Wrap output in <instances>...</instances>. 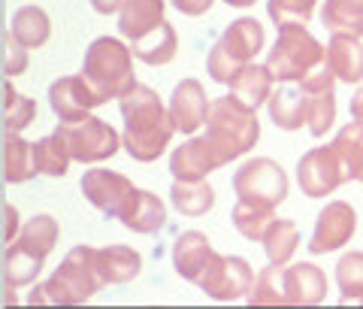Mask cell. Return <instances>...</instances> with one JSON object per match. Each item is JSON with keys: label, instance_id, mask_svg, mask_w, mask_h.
<instances>
[{"label": "cell", "instance_id": "277c9868", "mask_svg": "<svg viewBox=\"0 0 363 309\" xmlns=\"http://www.w3.org/2000/svg\"><path fill=\"white\" fill-rule=\"evenodd\" d=\"M206 136L218 146L224 161L230 164L257 143V136H260L257 112L242 107V103L230 94L212 100L209 119H206Z\"/></svg>", "mask_w": 363, "mask_h": 309}, {"label": "cell", "instance_id": "f546056e", "mask_svg": "<svg viewBox=\"0 0 363 309\" xmlns=\"http://www.w3.org/2000/svg\"><path fill=\"white\" fill-rule=\"evenodd\" d=\"M252 306H288V282H285V264H269L267 270L257 273V279L248 291Z\"/></svg>", "mask_w": 363, "mask_h": 309}, {"label": "cell", "instance_id": "7a4b0ae2", "mask_svg": "<svg viewBox=\"0 0 363 309\" xmlns=\"http://www.w3.org/2000/svg\"><path fill=\"white\" fill-rule=\"evenodd\" d=\"M104 276L97 267V249L94 246H76L70 249V255L64 258V264L52 273V279H45L43 285L30 291L28 300L33 306H79L91 300L100 288H104Z\"/></svg>", "mask_w": 363, "mask_h": 309}, {"label": "cell", "instance_id": "ffe728a7", "mask_svg": "<svg viewBox=\"0 0 363 309\" xmlns=\"http://www.w3.org/2000/svg\"><path fill=\"white\" fill-rule=\"evenodd\" d=\"M164 0H124L118 9V31L124 40H140L164 21Z\"/></svg>", "mask_w": 363, "mask_h": 309}, {"label": "cell", "instance_id": "44dd1931", "mask_svg": "<svg viewBox=\"0 0 363 309\" xmlns=\"http://www.w3.org/2000/svg\"><path fill=\"white\" fill-rule=\"evenodd\" d=\"M269 119L281 131H300L303 124H309V97L303 88H279L272 91L269 100Z\"/></svg>", "mask_w": 363, "mask_h": 309}, {"label": "cell", "instance_id": "7bdbcfd3", "mask_svg": "<svg viewBox=\"0 0 363 309\" xmlns=\"http://www.w3.org/2000/svg\"><path fill=\"white\" fill-rule=\"evenodd\" d=\"M121 4H124V0H91V6H94L100 16H112V13H118Z\"/></svg>", "mask_w": 363, "mask_h": 309}, {"label": "cell", "instance_id": "5bb4252c", "mask_svg": "<svg viewBox=\"0 0 363 309\" xmlns=\"http://www.w3.org/2000/svg\"><path fill=\"white\" fill-rule=\"evenodd\" d=\"M104 97L85 82V76H61L58 82H52L49 88V107L61 121H76L85 119L91 109L100 107Z\"/></svg>", "mask_w": 363, "mask_h": 309}, {"label": "cell", "instance_id": "ba28073f", "mask_svg": "<svg viewBox=\"0 0 363 309\" xmlns=\"http://www.w3.org/2000/svg\"><path fill=\"white\" fill-rule=\"evenodd\" d=\"M58 134L64 136L73 161H79V164H100V161H106V158L116 155L118 146H124L121 136L116 134V128L104 119H94V116H85V119H76V121H61Z\"/></svg>", "mask_w": 363, "mask_h": 309}, {"label": "cell", "instance_id": "ee69618b", "mask_svg": "<svg viewBox=\"0 0 363 309\" xmlns=\"http://www.w3.org/2000/svg\"><path fill=\"white\" fill-rule=\"evenodd\" d=\"M351 119H357V121H363V88L357 91L354 97H351Z\"/></svg>", "mask_w": 363, "mask_h": 309}, {"label": "cell", "instance_id": "4316f807", "mask_svg": "<svg viewBox=\"0 0 363 309\" xmlns=\"http://www.w3.org/2000/svg\"><path fill=\"white\" fill-rule=\"evenodd\" d=\"M9 33H13L21 45H28V49H40V45H45L52 37V21L45 16V9H40V6H21L13 13Z\"/></svg>", "mask_w": 363, "mask_h": 309}, {"label": "cell", "instance_id": "30bf717a", "mask_svg": "<svg viewBox=\"0 0 363 309\" xmlns=\"http://www.w3.org/2000/svg\"><path fill=\"white\" fill-rule=\"evenodd\" d=\"M297 182L306 197H327L333 194L342 182H348V170L342 155L330 146H318L312 152H306L297 164Z\"/></svg>", "mask_w": 363, "mask_h": 309}, {"label": "cell", "instance_id": "52a82bcc", "mask_svg": "<svg viewBox=\"0 0 363 309\" xmlns=\"http://www.w3.org/2000/svg\"><path fill=\"white\" fill-rule=\"evenodd\" d=\"M233 191L245 203L276 210L288 197V176L272 158H252L233 173Z\"/></svg>", "mask_w": 363, "mask_h": 309}, {"label": "cell", "instance_id": "836d02e7", "mask_svg": "<svg viewBox=\"0 0 363 309\" xmlns=\"http://www.w3.org/2000/svg\"><path fill=\"white\" fill-rule=\"evenodd\" d=\"M333 148L342 155L345 170H348V179L363 182V121H351L345 124L342 131L336 134Z\"/></svg>", "mask_w": 363, "mask_h": 309}, {"label": "cell", "instance_id": "8d00e7d4", "mask_svg": "<svg viewBox=\"0 0 363 309\" xmlns=\"http://www.w3.org/2000/svg\"><path fill=\"white\" fill-rule=\"evenodd\" d=\"M33 119H37V103H33L30 97H25V94H18V91L6 82L4 85V121H6V131L21 134Z\"/></svg>", "mask_w": 363, "mask_h": 309}, {"label": "cell", "instance_id": "d6986e66", "mask_svg": "<svg viewBox=\"0 0 363 309\" xmlns=\"http://www.w3.org/2000/svg\"><path fill=\"white\" fill-rule=\"evenodd\" d=\"M324 67L339 82L357 85L363 79V45L357 37H333L324 52Z\"/></svg>", "mask_w": 363, "mask_h": 309}, {"label": "cell", "instance_id": "9a60e30c", "mask_svg": "<svg viewBox=\"0 0 363 309\" xmlns=\"http://www.w3.org/2000/svg\"><path fill=\"white\" fill-rule=\"evenodd\" d=\"M336 82L339 79L327 67L312 70L300 82L306 97H309V134L312 136H324L330 131V124L336 121Z\"/></svg>", "mask_w": 363, "mask_h": 309}, {"label": "cell", "instance_id": "d590c367", "mask_svg": "<svg viewBox=\"0 0 363 309\" xmlns=\"http://www.w3.org/2000/svg\"><path fill=\"white\" fill-rule=\"evenodd\" d=\"M336 285L342 291L339 303H363V251H348L339 258Z\"/></svg>", "mask_w": 363, "mask_h": 309}, {"label": "cell", "instance_id": "2e32d148", "mask_svg": "<svg viewBox=\"0 0 363 309\" xmlns=\"http://www.w3.org/2000/svg\"><path fill=\"white\" fill-rule=\"evenodd\" d=\"M209 107L212 103L206 100V91L197 79H182L169 97V119L179 134H194L209 119Z\"/></svg>", "mask_w": 363, "mask_h": 309}, {"label": "cell", "instance_id": "1f68e13d", "mask_svg": "<svg viewBox=\"0 0 363 309\" xmlns=\"http://www.w3.org/2000/svg\"><path fill=\"white\" fill-rule=\"evenodd\" d=\"M33 158H37V173L52 176V179L67 176V167H70V161H73L70 148H67L64 136L58 131L43 136L40 143H33Z\"/></svg>", "mask_w": 363, "mask_h": 309}, {"label": "cell", "instance_id": "ab89813d", "mask_svg": "<svg viewBox=\"0 0 363 309\" xmlns=\"http://www.w3.org/2000/svg\"><path fill=\"white\" fill-rule=\"evenodd\" d=\"M28 70V45H21L13 33L6 31L4 37V73L13 79V76H21Z\"/></svg>", "mask_w": 363, "mask_h": 309}, {"label": "cell", "instance_id": "4dcf8cb0", "mask_svg": "<svg viewBox=\"0 0 363 309\" xmlns=\"http://www.w3.org/2000/svg\"><path fill=\"white\" fill-rule=\"evenodd\" d=\"M58 234H61V227L52 215H33L9 246H21L40 258H49V251L55 249V243H58Z\"/></svg>", "mask_w": 363, "mask_h": 309}, {"label": "cell", "instance_id": "9c48e42d", "mask_svg": "<svg viewBox=\"0 0 363 309\" xmlns=\"http://www.w3.org/2000/svg\"><path fill=\"white\" fill-rule=\"evenodd\" d=\"M197 288L206 291L212 300H240L242 294L252 291L255 285V273L248 267V261L240 255H215L209 258V264L203 267L197 276Z\"/></svg>", "mask_w": 363, "mask_h": 309}, {"label": "cell", "instance_id": "ac0fdd59", "mask_svg": "<svg viewBox=\"0 0 363 309\" xmlns=\"http://www.w3.org/2000/svg\"><path fill=\"white\" fill-rule=\"evenodd\" d=\"M212 258V243L206 234L200 231H185L176 237L173 243V267L182 279L188 282H197V276L203 273V267L209 264Z\"/></svg>", "mask_w": 363, "mask_h": 309}, {"label": "cell", "instance_id": "4fadbf2b", "mask_svg": "<svg viewBox=\"0 0 363 309\" xmlns=\"http://www.w3.org/2000/svg\"><path fill=\"white\" fill-rule=\"evenodd\" d=\"M82 194L88 197L91 206H97L100 212L118 219L124 203H128L130 194H133V182L128 176L116 173V170H85Z\"/></svg>", "mask_w": 363, "mask_h": 309}, {"label": "cell", "instance_id": "603a6c76", "mask_svg": "<svg viewBox=\"0 0 363 309\" xmlns=\"http://www.w3.org/2000/svg\"><path fill=\"white\" fill-rule=\"evenodd\" d=\"M272 79H276V76L269 73V67H257L252 61V64H245L242 70L233 76L230 97H236L242 107L257 112V107H264V103L269 100V94H272Z\"/></svg>", "mask_w": 363, "mask_h": 309}, {"label": "cell", "instance_id": "6da1fadb", "mask_svg": "<svg viewBox=\"0 0 363 309\" xmlns=\"http://www.w3.org/2000/svg\"><path fill=\"white\" fill-rule=\"evenodd\" d=\"M121 116H124V136L121 143L128 155L140 164H152L164 155L176 134V124L169 119V109L161 103L157 91L149 85L136 82L128 94L118 100Z\"/></svg>", "mask_w": 363, "mask_h": 309}, {"label": "cell", "instance_id": "cb8c5ba5", "mask_svg": "<svg viewBox=\"0 0 363 309\" xmlns=\"http://www.w3.org/2000/svg\"><path fill=\"white\" fill-rule=\"evenodd\" d=\"M176 49H179V37H176V31H173L169 21H161L155 31H149L145 37L130 43L133 58H140L143 64H149V67L169 64L176 58Z\"/></svg>", "mask_w": 363, "mask_h": 309}, {"label": "cell", "instance_id": "7402d4cb", "mask_svg": "<svg viewBox=\"0 0 363 309\" xmlns=\"http://www.w3.org/2000/svg\"><path fill=\"white\" fill-rule=\"evenodd\" d=\"M285 282H288V297L294 306H315L327 294V279L321 267L309 264V261L285 267Z\"/></svg>", "mask_w": 363, "mask_h": 309}, {"label": "cell", "instance_id": "f35d334b", "mask_svg": "<svg viewBox=\"0 0 363 309\" xmlns=\"http://www.w3.org/2000/svg\"><path fill=\"white\" fill-rule=\"evenodd\" d=\"M318 0H267V13L276 21V28L281 25H309V18L315 13Z\"/></svg>", "mask_w": 363, "mask_h": 309}, {"label": "cell", "instance_id": "f1b7e54d", "mask_svg": "<svg viewBox=\"0 0 363 309\" xmlns=\"http://www.w3.org/2000/svg\"><path fill=\"white\" fill-rule=\"evenodd\" d=\"M169 203H173L182 215L197 219V215H206L215 206V191H212V185L206 179H197V182L176 179L173 188H169Z\"/></svg>", "mask_w": 363, "mask_h": 309}, {"label": "cell", "instance_id": "484cf974", "mask_svg": "<svg viewBox=\"0 0 363 309\" xmlns=\"http://www.w3.org/2000/svg\"><path fill=\"white\" fill-rule=\"evenodd\" d=\"M321 25L333 37H363V0H324Z\"/></svg>", "mask_w": 363, "mask_h": 309}, {"label": "cell", "instance_id": "3957f363", "mask_svg": "<svg viewBox=\"0 0 363 309\" xmlns=\"http://www.w3.org/2000/svg\"><path fill=\"white\" fill-rule=\"evenodd\" d=\"M82 76H85V82L104 97V103L112 97L121 100L136 85L130 45H124L116 37H97L85 49Z\"/></svg>", "mask_w": 363, "mask_h": 309}, {"label": "cell", "instance_id": "b9f144b4", "mask_svg": "<svg viewBox=\"0 0 363 309\" xmlns=\"http://www.w3.org/2000/svg\"><path fill=\"white\" fill-rule=\"evenodd\" d=\"M4 215H6V231H4V237H6V243H13L16 234H18V212H16V206L6 203L4 206Z\"/></svg>", "mask_w": 363, "mask_h": 309}, {"label": "cell", "instance_id": "5b68a950", "mask_svg": "<svg viewBox=\"0 0 363 309\" xmlns=\"http://www.w3.org/2000/svg\"><path fill=\"white\" fill-rule=\"evenodd\" d=\"M267 33L264 25L257 18H236L230 28H227L218 43L212 45L209 58H206V73L212 76V82L230 85L233 76L242 70L245 64L255 61V55L264 49Z\"/></svg>", "mask_w": 363, "mask_h": 309}, {"label": "cell", "instance_id": "f6af8a7d", "mask_svg": "<svg viewBox=\"0 0 363 309\" xmlns=\"http://www.w3.org/2000/svg\"><path fill=\"white\" fill-rule=\"evenodd\" d=\"M227 6H236V9H245V6H252L255 0H224Z\"/></svg>", "mask_w": 363, "mask_h": 309}, {"label": "cell", "instance_id": "8fae6325", "mask_svg": "<svg viewBox=\"0 0 363 309\" xmlns=\"http://www.w3.org/2000/svg\"><path fill=\"white\" fill-rule=\"evenodd\" d=\"M357 227V215L345 200H330L318 212L315 231L309 239V251L312 255H327V251L342 249L351 237H354Z\"/></svg>", "mask_w": 363, "mask_h": 309}, {"label": "cell", "instance_id": "d4e9b609", "mask_svg": "<svg viewBox=\"0 0 363 309\" xmlns=\"http://www.w3.org/2000/svg\"><path fill=\"white\" fill-rule=\"evenodd\" d=\"M97 267L106 285H124L140 276L143 258L140 251H133L128 246H106V249H97Z\"/></svg>", "mask_w": 363, "mask_h": 309}, {"label": "cell", "instance_id": "e0dca14e", "mask_svg": "<svg viewBox=\"0 0 363 309\" xmlns=\"http://www.w3.org/2000/svg\"><path fill=\"white\" fill-rule=\"evenodd\" d=\"M118 222L133 234H157L167 224V206L157 194L133 188L130 200L124 203V210L118 215Z\"/></svg>", "mask_w": 363, "mask_h": 309}, {"label": "cell", "instance_id": "83f0119b", "mask_svg": "<svg viewBox=\"0 0 363 309\" xmlns=\"http://www.w3.org/2000/svg\"><path fill=\"white\" fill-rule=\"evenodd\" d=\"M4 176H6V182H13V185L37 176L33 143H25L13 131H6V140H4Z\"/></svg>", "mask_w": 363, "mask_h": 309}, {"label": "cell", "instance_id": "e575fe53", "mask_svg": "<svg viewBox=\"0 0 363 309\" xmlns=\"http://www.w3.org/2000/svg\"><path fill=\"white\" fill-rule=\"evenodd\" d=\"M272 222H276V210L255 206V203H245V200H236V206H233V227L245 239H257V243H264V237H267Z\"/></svg>", "mask_w": 363, "mask_h": 309}, {"label": "cell", "instance_id": "8992f818", "mask_svg": "<svg viewBox=\"0 0 363 309\" xmlns=\"http://www.w3.org/2000/svg\"><path fill=\"white\" fill-rule=\"evenodd\" d=\"M324 52L306 25H281L276 45L267 55V67L279 82H303L318 64H324Z\"/></svg>", "mask_w": 363, "mask_h": 309}, {"label": "cell", "instance_id": "60d3db41", "mask_svg": "<svg viewBox=\"0 0 363 309\" xmlns=\"http://www.w3.org/2000/svg\"><path fill=\"white\" fill-rule=\"evenodd\" d=\"M182 16H191V18H197L203 13H209V6L215 4V0H169Z\"/></svg>", "mask_w": 363, "mask_h": 309}, {"label": "cell", "instance_id": "d6a6232c", "mask_svg": "<svg viewBox=\"0 0 363 309\" xmlns=\"http://www.w3.org/2000/svg\"><path fill=\"white\" fill-rule=\"evenodd\" d=\"M300 246V231L297 224L288 219H276L269 224V231L264 237V251L269 258V264H288L294 258V251Z\"/></svg>", "mask_w": 363, "mask_h": 309}, {"label": "cell", "instance_id": "7c38bea8", "mask_svg": "<svg viewBox=\"0 0 363 309\" xmlns=\"http://www.w3.org/2000/svg\"><path fill=\"white\" fill-rule=\"evenodd\" d=\"M224 155L218 152V146H215L206 134L203 136H194V140H188L185 146H179L173 155H169V173L182 182H197V179H206L212 170L224 167Z\"/></svg>", "mask_w": 363, "mask_h": 309}, {"label": "cell", "instance_id": "74e56055", "mask_svg": "<svg viewBox=\"0 0 363 309\" xmlns=\"http://www.w3.org/2000/svg\"><path fill=\"white\" fill-rule=\"evenodd\" d=\"M45 264V258L33 255V251L21 249V246H9L6 249V279L13 285H28L40 276V270Z\"/></svg>", "mask_w": 363, "mask_h": 309}]
</instances>
